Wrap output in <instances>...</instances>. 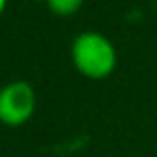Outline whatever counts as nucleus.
Returning <instances> with one entry per match:
<instances>
[{"label": "nucleus", "mask_w": 157, "mask_h": 157, "mask_svg": "<svg viewBox=\"0 0 157 157\" xmlns=\"http://www.w3.org/2000/svg\"><path fill=\"white\" fill-rule=\"evenodd\" d=\"M45 2H48V7L54 15L67 17V15H73L84 5V0H45Z\"/></svg>", "instance_id": "3"}, {"label": "nucleus", "mask_w": 157, "mask_h": 157, "mask_svg": "<svg viewBox=\"0 0 157 157\" xmlns=\"http://www.w3.org/2000/svg\"><path fill=\"white\" fill-rule=\"evenodd\" d=\"M37 108L35 88L24 82L15 80L0 88V123L9 127H20L28 123Z\"/></svg>", "instance_id": "2"}, {"label": "nucleus", "mask_w": 157, "mask_h": 157, "mask_svg": "<svg viewBox=\"0 0 157 157\" xmlns=\"http://www.w3.org/2000/svg\"><path fill=\"white\" fill-rule=\"evenodd\" d=\"M71 60L75 71L84 78L103 80L116 69L118 56L114 43L105 35L97 30H84L71 43Z\"/></svg>", "instance_id": "1"}, {"label": "nucleus", "mask_w": 157, "mask_h": 157, "mask_svg": "<svg viewBox=\"0 0 157 157\" xmlns=\"http://www.w3.org/2000/svg\"><path fill=\"white\" fill-rule=\"evenodd\" d=\"M7 2H9V0H0V15L5 13V9H7Z\"/></svg>", "instance_id": "4"}]
</instances>
